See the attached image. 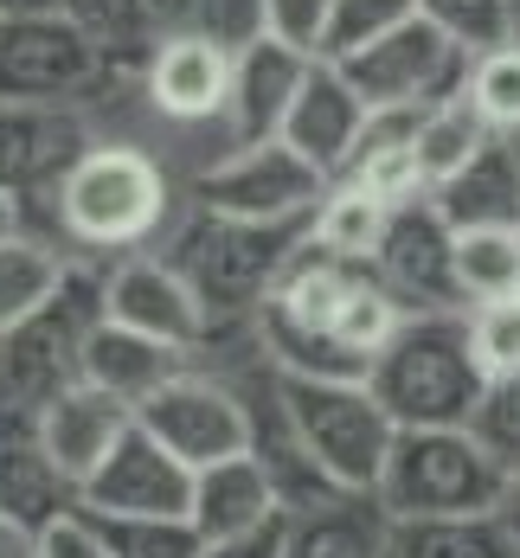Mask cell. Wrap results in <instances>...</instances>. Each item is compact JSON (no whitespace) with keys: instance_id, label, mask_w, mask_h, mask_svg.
I'll list each match as a JSON object with an SVG mask.
<instances>
[{"instance_id":"6da1fadb","label":"cell","mask_w":520,"mask_h":558,"mask_svg":"<svg viewBox=\"0 0 520 558\" xmlns=\"http://www.w3.org/2000/svg\"><path fill=\"white\" fill-rule=\"evenodd\" d=\"M404 328V308L373 264H341L315 244L289 257L283 282L257 308V347L277 373L302 379H373V360Z\"/></svg>"},{"instance_id":"7a4b0ae2","label":"cell","mask_w":520,"mask_h":558,"mask_svg":"<svg viewBox=\"0 0 520 558\" xmlns=\"http://www.w3.org/2000/svg\"><path fill=\"white\" fill-rule=\"evenodd\" d=\"M58 238L77 251L135 257L173 213V180L142 142H90L52 193Z\"/></svg>"},{"instance_id":"3957f363","label":"cell","mask_w":520,"mask_h":558,"mask_svg":"<svg viewBox=\"0 0 520 558\" xmlns=\"http://www.w3.org/2000/svg\"><path fill=\"white\" fill-rule=\"evenodd\" d=\"M366 386L399 417V430H469V417L488 391V373L469 340V315L462 308L404 315V328L373 360Z\"/></svg>"},{"instance_id":"277c9868","label":"cell","mask_w":520,"mask_h":558,"mask_svg":"<svg viewBox=\"0 0 520 558\" xmlns=\"http://www.w3.org/2000/svg\"><path fill=\"white\" fill-rule=\"evenodd\" d=\"M302 244H309V225H251V219H226V213L193 206L161 257L193 282V295L206 302L213 335H219L226 322L257 315L270 302V289L283 282L289 257Z\"/></svg>"},{"instance_id":"5b68a950","label":"cell","mask_w":520,"mask_h":558,"mask_svg":"<svg viewBox=\"0 0 520 558\" xmlns=\"http://www.w3.org/2000/svg\"><path fill=\"white\" fill-rule=\"evenodd\" d=\"M283 398V424L295 449L347 495H379L392 449H399V417L379 404V391L366 379H302L277 373Z\"/></svg>"},{"instance_id":"8992f818","label":"cell","mask_w":520,"mask_h":558,"mask_svg":"<svg viewBox=\"0 0 520 558\" xmlns=\"http://www.w3.org/2000/svg\"><path fill=\"white\" fill-rule=\"evenodd\" d=\"M97 328H104V277L77 264L39 315L0 328V411L39 417L46 404L84 386V353Z\"/></svg>"},{"instance_id":"52a82bcc","label":"cell","mask_w":520,"mask_h":558,"mask_svg":"<svg viewBox=\"0 0 520 558\" xmlns=\"http://www.w3.org/2000/svg\"><path fill=\"white\" fill-rule=\"evenodd\" d=\"M379 501L392 520L495 513L508 501V469L475 444V430H399Z\"/></svg>"},{"instance_id":"ba28073f","label":"cell","mask_w":520,"mask_h":558,"mask_svg":"<svg viewBox=\"0 0 520 558\" xmlns=\"http://www.w3.org/2000/svg\"><path fill=\"white\" fill-rule=\"evenodd\" d=\"M335 180L315 173L289 142H231L213 168L193 173V206L251 225H309Z\"/></svg>"},{"instance_id":"9c48e42d","label":"cell","mask_w":520,"mask_h":558,"mask_svg":"<svg viewBox=\"0 0 520 558\" xmlns=\"http://www.w3.org/2000/svg\"><path fill=\"white\" fill-rule=\"evenodd\" d=\"M135 424L168 444L186 469H213V462H231V456H251L257 449V404H251V386L244 379H219V373H199L186 366L173 386H161Z\"/></svg>"},{"instance_id":"30bf717a","label":"cell","mask_w":520,"mask_h":558,"mask_svg":"<svg viewBox=\"0 0 520 558\" xmlns=\"http://www.w3.org/2000/svg\"><path fill=\"white\" fill-rule=\"evenodd\" d=\"M469 64L475 58L462 52L457 39H444L431 20L411 13L379 46L341 58V77L366 97V110H437V104L462 97Z\"/></svg>"},{"instance_id":"8fae6325","label":"cell","mask_w":520,"mask_h":558,"mask_svg":"<svg viewBox=\"0 0 520 558\" xmlns=\"http://www.w3.org/2000/svg\"><path fill=\"white\" fill-rule=\"evenodd\" d=\"M116 64L71 20H26L0 26V97L7 104H46V110H84L104 97Z\"/></svg>"},{"instance_id":"7c38bea8","label":"cell","mask_w":520,"mask_h":558,"mask_svg":"<svg viewBox=\"0 0 520 558\" xmlns=\"http://www.w3.org/2000/svg\"><path fill=\"white\" fill-rule=\"evenodd\" d=\"M193 475L168 444H155L142 424H129V437L104 456V469L84 482V513L104 520H186L193 513Z\"/></svg>"},{"instance_id":"4fadbf2b","label":"cell","mask_w":520,"mask_h":558,"mask_svg":"<svg viewBox=\"0 0 520 558\" xmlns=\"http://www.w3.org/2000/svg\"><path fill=\"white\" fill-rule=\"evenodd\" d=\"M104 322L135 328L148 340H168L180 353H199L213 340V315L193 295V282L173 270L168 257H116L104 270Z\"/></svg>"},{"instance_id":"5bb4252c","label":"cell","mask_w":520,"mask_h":558,"mask_svg":"<svg viewBox=\"0 0 520 558\" xmlns=\"http://www.w3.org/2000/svg\"><path fill=\"white\" fill-rule=\"evenodd\" d=\"M373 277L399 295L404 315H444L462 308L457 295V225L444 219L431 199H411L392 213L386 244L373 257Z\"/></svg>"},{"instance_id":"9a60e30c","label":"cell","mask_w":520,"mask_h":558,"mask_svg":"<svg viewBox=\"0 0 520 558\" xmlns=\"http://www.w3.org/2000/svg\"><path fill=\"white\" fill-rule=\"evenodd\" d=\"M231 77H238V52H226L206 33H180V39H161L148 52L142 97L173 129H206V122L231 116Z\"/></svg>"},{"instance_id":"2e32d148","label":"cell","mask_w":520,"mask_h":558,"mask_svg":"<svg viewBox=\"0 0 520 558\" xmlns=\"http://www.w3.org/2000/svg\"><path fill=\"white\" fill-rule=\"evenodd\" d=\"M283 495H277V475L264 469V456H231L193 475V513L186 526L199 533V546H231V539H257L270 526H283Z\"/></svg>"},{"instance_id":"e0dca14e","label":"cell","mask_w":520,"mask_h":558,"mask_svg":"<svg viewBox=\"0 0 520 558\" xmlns=\"http://www.w3.org/2000/svg\"><path fill=\"white\" fill-rule=\"evenodd\" d=\"M366 122H373L366 97L341 77V64H328V58H322V64L309 71V84H302V97H295V110H289V122H283V135H277V142H289V148H295L315 173L341 180V173L353 168V155H360Z\"/></svg>"},{"instance_id":"ac0fdd59","label":"cell","mask_w":520,"mask_h":558,"mask_svg":"<svg viewBox=\"0 0 520 558\" xmlns=\"http://www.w3.org/2000/svg\"><path fill=\"white\" fill-rule=\"evenodd\" d=\"M90 148L84 116L46 104H7L0 97V193H52L64 168Z\"/></svg>"},{"instance_id":"d6986e66","label":"cell","mask_w":520,"mask_h":558,"mask_svg":"<svg viewBox=\"0 0 520 558\" xmlns=\"http://www.w3.org/2000/svg\"><path fill=\"white\" fill-rule=\"evenodd\" d=\"M315 64H322V58L295 52L283 39L244 46V52H238V77H231V116H226L231 142H277Z\"/></svg>"},{"instance_id":"ffe728a7","label":"cell","mask_w":520,"mask_h":558,"mask_svg":"<svg viewBox=\"0 0 520 558\" xmlns=\"http://www.w3.org/2000/svg\"><path fill=\"white\" fill-rule=\"evenodd\" d=\"M0 507L39 533L77 513L71 475L39 444V417H20V411H0Z\"/></svg>"},{"instance_id":"44dd1931","label":"cell","mask_w":520,"mask_h":558,"mask_svg":"<svg viewBox=\"0 0 520 558\" xmlns=\"http://www.w3.org/2000/svg\"><path fill=\"white\" fill-rule=\"evenodd\" d=\"M129 424H135V411H129V404H116L110 391H97V386L64 391L58 404L39 411V444H46V456L71 475L77 501H84V482L104 469V456L129 437Z\"/></svg>"},{"instance_id":"7402d4cb","label":"cell","mask_w":520,"mask_h":558,"mask_svg":"<svg viewBox=\"0 0 520 558\" xmlns=\"http://www.w3.org/2000/svg\"><path fill=\"white\" fill-rule=\"evenodd\" d=\"M392 513L379 495H328L283 520V558H386Z\"/></svg>"},{"instance_id":"603a6c76","label":"cell","mask_w":520,"mask_h":558,"mask_svg":"<svg viewBox=\"0 0 520 558\" xmlns=\"http://www.w3.org/2000/svg\"><path fill=\"white\" fill-rule=\"evenodd\" d=\"M186 366H193V353H180V347H168V340L135 335V328L104 322V328L90 335V353H84V386L110 391L116 404L142 411V404H148L161 386H173Z\"/></svg>"},{"instance_id":"cb8c5ba5","label":"cell","mask_w":520,"mask_h":558,"mask_svg":"<svg viewBox=\"0 0 520 558\" xmlns=\"http://www.w3.org/2000/svg\"><path fill=\"white\" fill-rule=\"evenodd\" d=\"M431 206L457 231H488V225H520V142H488L462 173H450Z\"/></svg>"},{"instance_id":"d4e9b609","label":"cell","mask_w":520,"mask_h":558,"mask_svg":"<svg viewBox=\"0 0 520 558\" xmlns=\"http://www.w3.org/2000/svg\"><path fill=\"white\" fill-rule=\"evenodd\" d=\"M418 116L424 110H373L366 135H360V155L341 180L366 186L373 199L386 206H411V199H431V180L418 168Z\"/></svg>"},{"instance_id":"484cf974","label":"cell","mask_w":520,"mask_h":558,"mask_svg":"<svg viewBox=\"0 0 520 558\" xmlns=\"http://www.w3.org/2000/svg\"><path fill=\"white\" fill-rule=\"evenodd\" d=\"M392 213H399V206L373 199L366 186L335 180V186L322 193L315 219H309V244H315V251H328V257H341V264H373V257H379V244H386Z\"/></svg>"},{"instance_id":"4316f807","label":"cell","mask_w":520,"mask_h":558,"mask_svg":"<svg viewBox=\"0 0 520 558\" xmlns=\"http://www.w3.org/2000/svg\"><path fill=\"white\" fill-rule=\"evenodd\" d=\"M386 558H520L501 513H450V520H392Z\"/></svg>"},{"instance_id":"83f0119b","label":"cell","mask_w":520,"mask_h":558,"mask_svg":"<svg viewBox=\"0 0 520 558\" xmlns=\"http://www.w3.org/2000/svg\"><path fill=\"white\" fill-rule=\"evenodd\" d=\"M71 270H77V264L58 251L52 238H39V231L7 238V244H0V328H13V322L39 315L58 289H64Z\"/></svg>"},{"instance_id":"f1b7e54d","label":"cell","mask_w":520,"mask_h":558,"mask_svg":"<svg viewBox=\"0 0 520 558\" xmlns=\"http://www.w3.org/2000/svg\"><path fill=\"white\" fill-rule=\"evenodd\" d=\"M488 142H501V135L469 110V97H450V104H437V110L418 116V168H424V180H431V193H437L450 173L469 168Z\"/></svg>"},{"instance_id":"f546056e","label":"cell","mask_w":520,"mask_h":558,"mask_svg":"<svg viewBox=\"0 0 520 558\" xmlns=\"http://www.w3.org/2000/svg\"><path fill=\"white\" fill-rule=\"evenodd\" d=\"M520 289V225H488V231H457V295L462 308L501 302Z\"/></svg>"},{"instance_id":"4dcf8cb0","label":"cell","mask_w":520,"mask_h":558,"mask_svg":"<svg viewBox=\"0 0 520 558\" xmlns=\"http://www.w3.org/2000/svg\"><path fill=\"white\" fill-rule=\"evenodd\" d=\"M462 97H469V110L482 116L501 142H520V46L475 52Z\"/></svg>"},{"instance_id":"1f68e13d","label":"cell","mask_w":520,"mask_h":558,"mask_svg":"<svg viewBox=\"0 0 520 558\" xmlns=\"http://www.w3.org/2000/svg\"><path fill=\"white\" fill-rule=\"evenodd\" d=\"M64 20L110 58V64H122V58L148 64V52H155L148 20H142V0H64Z\"/></svg>"},{"instance_id":"d6a6232c","label":"cell","mask_w":520,"mask_h":558,"mask_svg":"<svg viewBox=\"0 0 520 558\" xmlns=\"http://www.w3.org/2000/svg\"><path fill=\"white\" fill-rule=\"evenodd\" d=\"M411 7L444 39H457L469 58L495 52V46H515V0H411Z\"/></svg>"},{"instance_id":"836d02e7","label":"cell","mask_w":520,"mask_h":558,"mask_svg":"<svg viewBox=\"0 0 520 558\" xmlns=\"http://www.w3.org/2000/svg\"><path fill=\"white\" fill-rule=\"evenodd\" d=\"M411 13H418L411 0H335V20H328V46H322V58L341 64V58L366 52V46H379L392 26H404Z\"/></svg>"},{"instance_id":"e575fe53","label":"cell","mask_w":520,"mask_h":558,"mask_svg":"<svg viewBox=\"0 0 520 558\" xmlns=\"http://www.w3.org/2000/svg\"><path fill=\"white\" fill-rule=\"evenodd\" d=\"M469 315V340H475V360L495 379H520V295L501 302H482V308H462Z\"/></svg>"},{"instance_id":"d590c367","label":"cell","mask_w":520,"mask_h":558,"mask_svg":"<svg viewBox=\"0 0 520 558\" xmlns=\"http://www.w3.org/2000/svg\"><path fill=\"white\" fill-rule=\"evenodd\" d=\"M469 430H475V444L488 449L508 469V482H515L520 475V379H495V386L482 391Z\"/></svg>"},{"instance_id":"8d00e7d4","label":"cell","mask_w":520,"mask_h":558,"mask_svg":"<svg viewBox=\"0 0 520 558\" xmlns=\"http://www.w3.org/2000/svg\"><path fill=\"white\" fill-rule=\"evenodd\" d=\"M328 20H335V0H264V39H283L309 58H322L328 46Z\"/></svg>"},{"instance_id":"74e56055","label":"cell","mask_w":520,"mask_h":558,"mask_svg":"<svg viewBox=\"0 0 520 558\" xmlns=\"http://www.w3.org/2000/svg\"><path fill=\"white\" fill-rule=\"evenodd\" d=\"M193 33L219 39L226 52H244L264 39V0H193Z\"/></svg>"},{"instance_id":"f35d334b","label":"cell","mask_w":520,"mask_h":558,"mask_svg":"<svg viewBox=\"0 0 520 558\" xmlns=\"http://www.w3.org/2000/svg\"><path fill=\"white\" fill-rule=\"evenodd\" d=\"M39 558H116V553H110V539H104L84 513H64L58 526H46Z\"/></svg>"},{"instance_id":"ab89813d","label":"cell","mask_w":520,"mask_h":558,"mask_svg":"<svg viewBox=\"0 0 520 558\" xmlns=\"http://www.w3.org/2000/svg\"><path fill=\"white\" fill-rule=\"evenodd\" d=\"M142 20H148V39H180L193 33V0H142Z\"/></svg>"},{"instance_id":"60d3db41","label":"cell","mask_w":520,"mask_h":558,"mask_svg":"<svg viewBox=\"0 0 520 558\" xmlns=\"http://www.w3.org/2000/svg\"><path fill=\"white\" fill-rule=\"evenodd\" d=\"M39 526H26V520H13L7 507H0V558H39Z\"/></svg>"},{"instance_id":"b9f144b4","label":"cell","mask_w":520,"mask_h":558,"mask_svg":"<svg viewBox=\"0 0 520 558\" xmlns=\"http://www.w3.org/2000/svg\"><path fill=\"white\" fill-rule=\"evenodd\" d=\"M199 558H283V526L257 533V539H231V546H206Z\"/></svg>"},{"instance_id":"7bdbcfd3","label":"cell","mask_w":520,"mask_h":558,"mask_svg":"<svg viewBox=\"0 0 520 558\" xmlns=\"http://www.w3.org/2000/svg\"><path fill=\"white\" fill-rule=\"evenodd\" d=\"M26 20H64V0H0V26H26Z\"/></svg>"},{"instance_id":"ee69618b","label":"cell","mask_w":520,"mask_h":558,"mask_svg":"<svg viewBox=\"0 0 520 558\" xmlns=\"http://www.w3.org/2000/svg\"><path fill=\"white\" fill-rule=\"evenodd\" d=\"M20 231H33V225H26V199H20V193H0V244L20 238Z\"/></svg>"},{"instance_id":"f6af8a7d","label":"cell","mask_w":520,"mask_h":558,"mask_svg":"<svg viewBox=\"0 0 520 558\" xmlns=\"http://www.w3.org/2000/svg\"><path fill=\"white\" fill-rule=\"evenodd\" d=\"M495 513H501V526H508V539H515V546H520V475H515V482H508V501L495 507Z\"/></svg>"},{"instance_id":"bcb514c9","label":"cell","mask_w":520,"mask_h":558,"mask_svg":"<svg viewBox=\"0 0 520 558\" xmlns=\"http://www.w3.org/2000/svg\"><path fill=\"white\" fill-rule=\"evenodd\" d=\"M515 46H520V0H515Z\"/></svg>"},{"instance_id":"7dc6e473","label":"cell","mask_w":520,"mask_h":558,"mask_svg":"<svg viewBox=\"0 0 520 558\" xmlns=\"http://www.w3.org/2000/svg\"><path fill=\"white\" fill-rule=\"evenodd\" d=\"M515 295H520V289H515Z\"/></svg>"}]
</instances>
